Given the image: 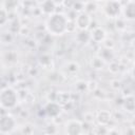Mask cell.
<instances>
[{"label":"cell","mask_w":135,"mask_h":135,"mask_svg":"<svg viewBox=\"0 0 135 135\" xmlns=\"http://www.w3.org/2000/svg\"><path fill=\"white\" fill-rule=\"evenodd\" d=\"M46 27L50 31V33L54 35H60L66 30L68 20L62 14H53L50 16L47 20Z\"/></svg>","instance_id":"obj_1"},{"label":"cell","mask_w":135,"mask_h":135,"mask_svg":"<svg viewBox=\"0 0 135 135\" xmlns=\"http://www.w3.org/2000/svg\"><path fill=\"white\" fill-rule=\"evenodd\" d=\"M0 100L3 109H12L17 103V93L12 88L2 89Z\"/></svg>","instance_id":"obj_2"},{"label":"cell","mask_w":135,"mask_h":135,"mask_svg":"<svg viewBox=\"0 0 135 135\" xmlns=\"http://www.w3.org/2000/svg\"><path fill=\"white\" fill-rule=\"evenodd\" d=\"M15 126H16V120L14 119L13 116L11 115H3L2 118H1V123H0V127H1V133L2 134H7L9 132H12L14 129H15Z\"/></svg>","instance_id":"obj_3"},{"label":"cell","mask_w":135,"mask_h":135,"mask_svg":"<svg viewBox=\"0 0 135 135\" xmlns=\"http://www.w3.org/2000/svg\"><path fill=\"white\" fill-rule=\"evenodd\" d=\"M81 132L82 127L78 120H70L66 123V133L69 135H80Z\"/></svg>","instance_id":"obj_4"},{"label":"cell","mask_w":135,"mask_h":135,"mask_svg":"<svg viewBox=\"0 0 135 135\" xmlns=\"http://www.w3.org/2000/svg\"><path fill=\"white\" fill-rule=\"evenodd\" d=\"M89 23H90V17H89L88 14H85V13L79 14L78 17H77L76 20H75V24H76L79 28H81L82 31H84V28L88 27Z\"/></svg>","instance_id":"obj_5"},{"label":"cell","mask_w":135,"mask_h":135,"mask_svg":"<svg viewBox=\"0 0 135 135\" xmlns=\"http://www.w3.org/2000/svg\"><path fill=\"white\" fill-rule=\"evenodd\" d=\"M113 5H114V2H109V3L107 4L105 8H104V9H110V8H111V11L107 12V15H108V16L115 17V16H117V15L119 14V11H120V5H119V3L116 2L115 6H113Z\"/></svg>","instance_id":"obj_6"},{"label":"cell","mask_w":135,"mask_h":135,"mask_svg":"<svg viewBox=\"0 0 135 135\" xmlns=\"http://www.w3.org/2000/svg\"><path fill=\"white\" fill-rule=\"evenodd\" d=\"M124 14L127 18L129 19H134L135 18V3L134 2H129L128 5L126 6Z\"/></svg>","instance_id":"obj_7"},{"label":"cell","mask_w":135,"mask_h":135,"mask_svg":"<svg viewBox=\"0 0 135 135\" xmlns=\"http://www.w3.org/2000/svg\"><path fill=\"white\" fill-rule=\"evenodd\" d=\"M6 15H7L6 11L4 9V7H2V9H1V24H2V25L5 23V20H6ZM7 16H8V15H7Z\"/></svg>","instance_id":"obj_8"},{"label":"cell","mask_w":135,"mask_h":135,"mask_svg":"<svg viewBox=\"0 0 135 135\" xmlns=\"http://www.w3.org/2000/svg\"><path fill=\"white\" fill-rule=\"evenodd\" d=\"M134 76H135V68H134Z\"/></svg>","instance_id":"obj_9"}]
</instances>
